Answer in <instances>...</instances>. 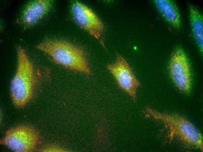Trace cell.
<instances>
[{
  "instance_id": "obj_1",
  "label": "cell",
  "mask_w": 203,
  "mask_h": 152,
  "mask_svg": "<svg viewBox=\"0 0 203 152\" xmlns=\"http://www.w3.org/2000/svg\"><path fill=\"white\" fill-rule=\"evenodd\" d=\"M146 115L159 121L167 128L171 138L176 137L189 146L203 151L202 133L189 121L176 113L161 112L145 108Z\"/></svg>"
},
{
  "instance_id": "obj_2",
  "label": "cell",
  "mask_w": 203,
  "mask_h": 152,
  "mask_svg": "<svg viewBox=\"0 0 203 152\" xmlns=\"http://www.w3.org/2000/svg\"><path fill=\"white\" fill-rule=\"evenodd\" d=\"M36 47L49 56L58 64L72 70L88 74L90 73L83 51L71 43L46 39L38 44Z\"/></svg>"
},
{
  "instance_id": "obj_3",
  "label": "cell",
  "mask_w": 203,
  "mask_h": 152,
  "mask_svg": "<svg viewBox=\"0 0 203 152\" xmlns=\"http://www.w3.org/2000/svg\"><path fill=\"white\" fill-rule=\"evenodd\" d=\"M18 57L17 68L11 82L10 92L14 104L21 107L26 104L32 96L35 78L33 64L21 46L18 49Z\"/></svg>"
},
{
  "instance_id": "obj_4",
  "label": "cell",
  "mask_w": 203,
  "mask_h": 152,
  "mask_svg": "<svg viewBox=\"0 0 203 152\" xmlns=\"http://www.w3.org/2000/svg\"><path fill=\"white\" fill-rule=\"evenodd\" d=\"M169 75L175 85L181 91L190 93L192 86L190 63L185 52L177 46L171 56L168 64Z\"/></svg>"
},
{
  "instance_id": "obj_5",
  "label": "cell",
  "mask_w": 203,
  "mask_h": 152,
  "mask_svg": "<svg viewBox=\"0 0 203 152\" xmlns=\"http://www.w3.org/2000/svg\"><path fill=\"white\" fill-rule=\"evenodd\" d=\"M38 136L33 129L26 126L10 128L0 140V144L17 152L33 151L38 141Z\"/></svg>"
},
{
  "instance_id": "obj_6",
  "label": "cell",
  "mask_w": 203,
  "mask_h": 152,
  "mask_svg": "<svg viewBox=\"0 0 203 152\" xmlns=\"http://www.w3.org/2000/svg\"><path fill=\"white\" fill-rule=\"evenodd\" d=\"M107 68L114 77L119 87L135 101L137 89L141 83L124 58L117 53L115 63L108 65Z\"/></svg>"
},
{
  "instance_id": "obj_7",
  "label": "cell",
  "mask_w": 203,
  "mask_h": 152,
  "mask_svg": "<svg viewBox=\"0 0 203 152\" xmlns=\"http://www.w3.org/2000/svg\"><path fill=\"white\" fill-rule=\"evenodd\" d=\"M71 12L73 19L80 27L99 39L104 29L103 24L91 9L76 1L72 5Z\"/></svg>"
},
{
  "instance_id": "obj_8",
  "label": "cell",
  "mask_w": 203,
  "mask_h": 152,
  "mask_svg": "<svg viewBox=\"0 0 203 152\" xmlns=\"http://www.w3.org/2000/svg\"><path fill=\"white\" fill-rule=\"evenodd\" d=\"M52 1L49 0H36L28 4L25 7L19 19L25 28L32 27L47 13L52 6Z\"/></svg>"
},
{
  "instance_id": "obj_9",
  "label": "cell",
  "mask_w": 203,
  "mask_h": 152,
  "mask_svg": "<svg viewBox=\"0 0 203 152\" xmlns=\"http://www.w3.org/2000/svg\"><path fill=\"white\" fill-rule=\"evenodd\" d=\"M154 3L163 18L169 25L176 29L181 25V15L175 3L170 0H156Z\"/></svg>"
},
{
  "instance_id": "obj_10",
  "label": "cell",
  "mask_w": 203,
  "mask_h": 152,
  "mask_svg": "<svg viewBox=\"0 0 203 152\" xmlns=\"http://www.w3.org/2000/svg\"><path fill=\"white\" fill-rule=\"evenodd\" d=\"M189 16L193 38L201 53L203 50V17L197 8L190 4Z\"/></svg>"
}]
</instances>
